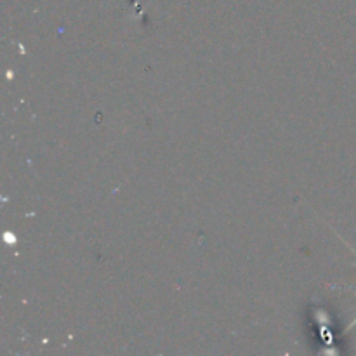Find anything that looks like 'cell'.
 <instances>
[{
    "instance_id": "1",
    "label": "cell",
    "mask_w": 356,
    "mask_h": 356,
    "mask_svg": "<svg viewBox=\"0 0 356 356\" xmlns=\"http://www.w3.org/2000/svg\"><path fill=\"white\" fill-rule=\"evenodd\" d=\"M355 325H356V318L353 320V322H351V323H350V327H348V332H350V330H351V329H353V327H355Z\"/></svg>"
}]
</instances>
